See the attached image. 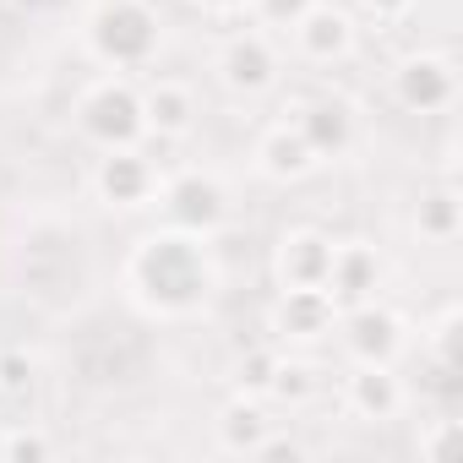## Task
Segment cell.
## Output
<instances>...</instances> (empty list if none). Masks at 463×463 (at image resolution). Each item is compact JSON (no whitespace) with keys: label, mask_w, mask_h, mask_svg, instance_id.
<instances>
[{"label":"cell","mask_w":463,"mask_h":463,"mask_svg":"<svg viewBox=\"0 0 463 463\" xmlns=\"http://www.w3.org/2000/svg\"><path fill=\"white\" fill-rule=\"evenodd\" d=\"M131 284L137 295L164 311V317H180V311H196L213 289V262L202 251L196 235H185V229H169V235H153L137 246L131 257Z\"/></svg>","instance_id":"1"},{"label":"cell","mask_w":463,"mask_h":463,"mask_svg":"<svg viewBox=\"0 0 463 463\" xmlns=\"http://www.w3.org/2000/svg\"><path fill=\"white\" fill-rule=\"evenodd\" d=\"M88 39L104 66H142L158 50V12L147 0H104L93 12Z\"/></svg>","instance_id":"2"},{"label":"cell","mask_w":463,"mask_h":463,"mask_svg":"<svg viewBox=\"0 0 463 463\" xmlns=\"http://www.w3.org/2000/svg\"><path fill=\"white\" fill-rule=\"evenodd\" d=\"M77 120H82V131L99 142V147H131L142 131H147V120H142V93L131 88V82H93L88 93H82V104H77Z\"/></svg>","instance_id":"3"},{"label":"cell","mask_w":463,"mask_h":463,"mask_svg":"<svg viewBox=\"0 0 463 463\" xmlns=\"http://www.w3.org/2000/svg\"><path fill=\"white\" fill-rule=\"evenodd\" d=\"M164 213H169L175 229H185V235L207 241L213 229L229 218V196H223V185H218L213 175L185 169V175H175V180L164 185Z\"/></svg>","instance_id":"4"},{"label":"cell","mask_w":463,"mask_h":463,"mask_svg":"<svg viewBox=\"0 0 463 463\" xmlns=\"http://www.w3.org/2000/svg\"><path fill=\"white\" fill-rule=\"evenodd\" d=\"M344 344L360 365H392V354L403 349V322L387 306H349L344 317Z\"/></svg>","instance_id":"5"},{"label":"cell","mask_w":463,"mask_h":463,"mask_svg":"<svg viewBox=\"0 0 463 463\" xmlns=\"http://www.w3.org/2000/svg\"><path fill=\"white\" fill-rule=\"evenodd\" d=\"M376 284H382V257L371 246H333V268H327V284L322 289L333 295L338 311L365 306L376 295Z\"/></svg>","instance_id":"6"},{"label":"cell","mask_w":463,"mask_h":463,"mask_svg":"<svg viewBox=\"0 0 463 463\" xmlns=\"http://www.w3.org/2000/svg\"><path fill=\"white\" fill-rule=\"evenodd\" d=\"M295 131L306 137V147L317 153V164H322V158H338V153H349V142H354V109H349L344 99H311V104L295 115Z\"/></svg>","instance_id":"7"},{"label":"cell","mask_w":463,"mask_h":463,"mask_svg":"<svg viewBox=\"0 0 463 463\" xmlns=\"http://www.w3.org/2000/svg\"><path fill=\"white\" fill-rule=\"evenodd\" d=\"M218 71L235 93H262L279 77V55H273V44L262 33H235L218 55Z\"/></svg>","instance_id":"8"},{"label":"cell","mask_w":463,"mask_h":463,"mask_svg":"<svg viewBox=\"0 0 463 463\" xmlns=\"http://www.w3.org/2000/svg\"><path fill=\"white\" fill-rule=\"evenodd\" d=\"M452 93H458V77H452L447 61H436V55H414V61L398 66V99H403L409 109H420V115L447 109Z\"/></svg>","instance_id":"9"},{"label":"cell","mask_w":463,"mask_h":463,"mask_svg":"<svg viewBox=\"0 0 463 463\" xmlns=\"http://www.w3.org/2000/svg\"><path fill=\"white\" fill-rule=\"evenodd\" d=\"M327 268H333V241L317 235V229H295V235L284 241V251H279L284 289H322Z\"/></svg>","instance_id":"10"},{"label":"cell","mask_w":463,"mask_h":463,"mask_svg":"<svg viewBox=\"0 0 463 463\" xmlns=\"http://www.w3.org/2000/svg\"><path fill=\"white\" fill-rule=\"evenodd\" d=\"M147 191H153V164L131 147H109V158L99 164V196L109 207H137L147 202Z\"/></svg>","instance_id":"11"},{"label":"cell","mask_w":463,"mask_h":463,"mask_svg":"<svg viewBox=\"0 0 463 463\" xmlns=\"http://www.w3.org/2000/svg\"><path fill=\"white\" fill-rule=\"evenodd\" d=\"M333 322H338V306H333L327 289H284V300H279V333H289V338H322V333H333Z\"/></svg>","instance_id":"12"},{"label":"cell","mask_w":463,"mask_h":463,"mask_svg":"<svg viewBox=\"0 0 463 463\" xmlns=\"http://www.w3.org/2000/svg\"><path fill=\"white\" fill-rule=\"evenodd\" d=\"M295 39H300V50H306L311 61H338V55H349V44H354V23H349L344 12H333V6H311V12L295 23Z\"/></svg>","instance_id":"13"},{"label":"cell","mask_w":463,"mask_h":463,"mask_svg":"<svg viewBox=\"0 0 463 463\" xmlns=\"http://www.w3.org/2000/svg\"><path fill=\"white\" fill-rule=\"evenodd\" d=\"M257 164H262V175H273V180H300V175L317 169V153H311L306 137L284 120V126H273V131L257 142Z\"/></svg>","instance_id":"14"},{"label":"cell","mask_w":463,"mask_h":463,"mask_svg":"<svg viewBox=\"0 0 463 463\" xmlns=\"http://www.w3.org/2000/svg\"><path fill=\"white\" fill-rule=\"evenodd\" d=\"M398 403H403V387H398V376L387 365H360L349 376V409L360 420H392Z\"/></svg>","instance_id":"15"},{"label":"cell","mask_w":463,"mask_h":463,"mask_svg":"<svg viewBox=\"0 0 463 463\" xmlns=\"http://www.w3.org/2000/svg\"><path fill=\"white\" fill-rule=\"evenodd\" d=\"M142 120H147L158 137H180V131H191V120H196V104H191V93H185V88H175V82H158V88L142 99Z\"/></svg>","instance_id":"16"},{"label":"cell","mask_w":463,"mask_h":463,"mask_svg":"<svg viewBox=\"0 0 463 463\" xmlns=\"http://www.w3.org/2000/svg\"><path fill=\"white\" fill-rule=\"evenodd\" d=\"M218 436H223V447L229 452H257V441L268 436V414L257 409V403H229L223 409V420H218Z\"/></svg>","instance_id":"17"},{"label":"cell","mask_w":463,"mask_h":463,"mask_svg":"<svg viewBox=\"0 0 463 463\" xmlns=\"http://www.w3.org/2000/svg\"><path fill=\"white\" fill-rule=\"evenodd\" d=\"M420 235L425 241H458V191H430L420 202Z\"/></svg>","instance_id":"18"},{"label":"cell","mask_w":463,"mask_h":463,"mask_svg":"<svg viewBox=\"0 0 463 463\" xmlns=\"http://www.w3.org/2000/svg\"><path fill=\"white\" fill-rule=\"evenodd\" d=\"M273 371H279V354H273V349H251V354L241 360V387H246V392H268V387H273Z\"/></svg>","instance_id":"19"},{"label":"cell","mask_w":463,"mask_h":463,"mask_svg":"<svg viewBox=\"0 0 463 463\" xmlns=\"http://www.w3.org/2000/svg\"><path fill=\"white\" fill-rule=\"evenodd\" d=\"M251 6H257L262 23H273V28H295V23L317 6V0H251Z\"/></svg>","instance_id":"20"},{"label":"cell","mask_w":463,"mask_h":463,"mask_svg":"<svg viewBox=\"0 0 463 463\" xmlns=\"http://www.w3.org/2000/svg\"><path fill=\"white\" fill-rule=\"evenodd\" d=\"M268 392L295 403V398H306V392H311V371H306V365H284V360H279V371H273V387H268Z\"/></svg>","instance_id":"21"},{"label":"cell","mask_w":463,"mask_h":463,"mask_svg":"<svg viewBox=\"0 0 463 463\" xmlns=\"http://www.w3.org/2000/svg\"><path fill=\"white\" fill-rule=\"evenodd\" d=\"M33 382V360L23 354V349H6V354H0V387H6V392H23Z\"/></svg>","instance_id":"22"},{"label":"cell","mask_w":463,"mask_h":463,"mask_svg":"<svg viewBox=\"0 0 463 463\" xmlns=\"http://www.w3.org/2000/svg\"><path fill=\"white\" fill-rule=\"evenodd\" d=\"M39 458H50L44 436H6V463H39Z\"/></svg>","instance_id":"23"},{"label":"cell","mask_w":463,"mask_h":463,"mask_svg":"<svg viewBox=\"0 0 463 463\" xmlns=\"http://www.w3.org/2000/svg\"><path fill=\"white\" fill-rule=\"evenodd\" d=\"M360 6L371 12V17H382V23H392V17H403L414 0H360Z\"/></svg>","instance_id":"24"},{"label":"cell","mask_w":463,"mask_h":463,"mask_svg":"<svg viewBox=\"0 0 463 463\" xmlns=\"http://www.w3.org/2000/svg\"><path fill=\"white\" fill-rule=\"evenodd\" d=\"M213 12H235V6H246V0H207Z\"/></svg>","instance_id":"25"},{"label":"cell","mask_w":463,"mask_h":463,"mask_svg":"<svg viewBox=\"0 0 463 463\" xmlns=\"http://www.w3.org/2000/svg\"><path fill=\"white\" fill-rule=\"evenodd\" d=\"M0 463H6V436H0Z\"/></svg>","instance_id":"26"}]
</instances>
